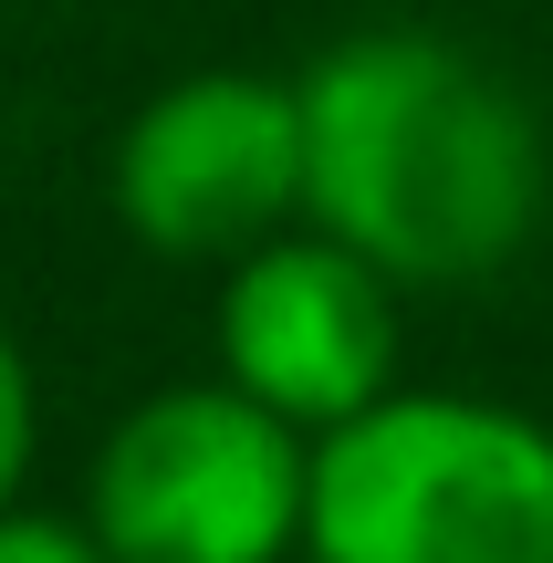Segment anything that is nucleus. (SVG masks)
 <instances>
[{"label": "nucleus", "instance_id": "f257e3e1", "mask_svg": "<svg viewBox=\"0 0 553 563\" xmlns=\"http://www.w3.org/2000/svg\"><path fill=\"white\" fill-rule=\"evenodd\" d=\"M303 220L397 292H460L522 262L543 220V125L512 74L450 32H345L303 74Z\"/></svg>", "mask_w": 553, "mask_h": 563}, {"label": "nucleus", "instance_id": "20e7f679", "mask_svg": "<svg viewBox=\"0 0 553 563\" xmlns=\"http://www.w3.org/2000/svg\"><path fill=\"white\" fill-rule=\"evenodd\" d=\"M115 220L157 262H251L303 230V84L178 74L115 136Z\"/></svg>", "mask_w": 553, "mask_h": 563}, {"label": "nucleus", "instance_id": "39448f33", "mask_svg": "<svg viewBox=\"0 0 553 563\" xmlns=\"http://www.w3.org/2000/svg\"><path fill=\"white\" fill-rule=\"evenodd\" d=\"M220 376L303 439L366 418L397 386V282L334 230H283L220 282Z\"/></svg>", "mask_w": 553, "mask_h": 563}, {"label": "nucleus", "instance_id": "423d86ee", "mask_svg": "<svg viewBox=\"0 0 553 563\" xmlns=\"http://www.w3.org/2000/svg\"><path fill=\"white\" fill-rule=\"evenodd\" d=\"M0 563H115V553L95 543L84 511H32V501H11V511H0Z\"/></svg>", "mask_w": 553, "mask_h": 563}, {"label": "nucleus", "instance_id": "f03ea898", "mask_svg": "<svg viewBox=\"0 0 553 563\" xmlns=\"http://www.w3.org/2000/svg\"><path fill=\"white\" fill-rule=\"evenodd\" d=\"M303 563H553V428L501 397L387 386L313 439Z\"/></svg>", "mask_w": 553, "mask_h": 563}, {"label": "nucleus", "instance_id": "7ed1b4c3", "mask_svg": "<svg viewBox=\"0 0 553 563\" xmlns=\"http://www.w3.org/2000/svg\"><path fill=\"white\" fill-rule=\"evenodd\" d=\"M313 439L230 376L157 386L104 428L84 522L115 563H292L303 553Z\"/></svg>", "mask_w": 553, "mask_h": 563}, {"label": "nucleus", "instance_id": "0eeeda50", "mask_svg": "<svg viewBox=\"0 0 553 563\" xmlns=\"http://www.w3.org/2000/svg\"><path fill=\"white\" fill-rule=\"evenodd\" d=\"M32 439H42V407H32V365H21L11 323H0V511L21 501V470H32Z\"/></svg>", "mask_w": 553, "mask_h": 563}]
</instances>
